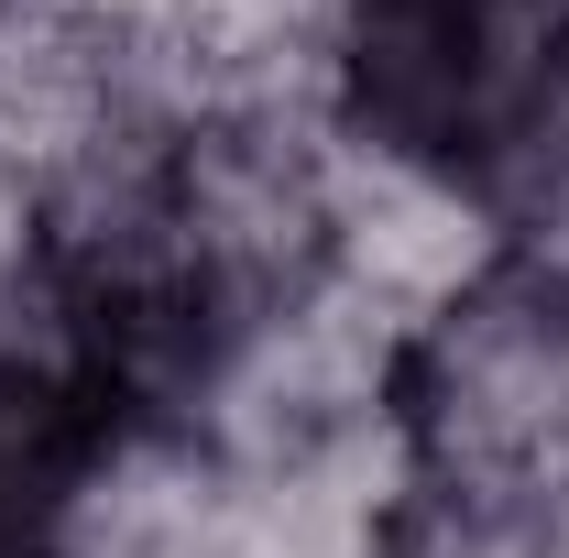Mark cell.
Listing matches in <instances>:
<instances>
[{
	"mask_svg": "<svg viewBox=\"0 0 569 558\" xmlns=\"http://www.w3.org/2000/svg\"><path fill=\"white\" fill-rule=\"evenodd\" d=\"M351 110L438 187L526 198L569 153V0H351Z\"/></svg>",
	"mask_w": 569,
	"mask_h": 558,
	"instance_id": "cell-1",
	"label": "cell"
},
{
	"mask_svg": "<svg viewBox=\"0 0 569 558\" xmlns=\"http://www.w3.org/2000/svg\"><path fill=\"white\" fill-rule=\"evenodd\" d=\"M99 438L110 427L67 395L56 361H0V558H67Z\"/></svg>",
	"mask_w": 569,
	"mask_h": 558,
	"instance_id": "cell-2",
	"label": "cell"
}]
</instances>
